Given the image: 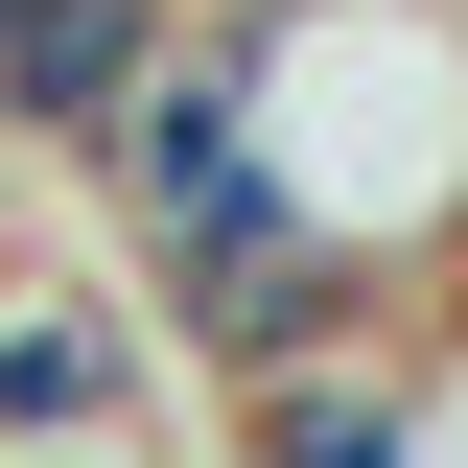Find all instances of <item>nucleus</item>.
<instances>
[{
	"label": "nucleus",
	"mask_w": 468,
	"mask_h": 468,
	"mask_svg": "<svg viewBox=\"0 0 468 468\" xmlns=\"http://www.w3.org/2000/svg\"><path fill=\"white\" fill-rule=\"evenodd\" d=\"M165 304L117 282V258H48V282H0V468L24 445H165Z\"/></svg>",
	"instance_id": "nucleus-2"
},
{
	"label": "nucleus",
	"mask_w": 468,
	"mask_h": 468,
	"mask_svg": "<svg viewBox=\"0 0 468 468\" xmlns=\"http://www.w3.org/2000/svg\"><path fill=\"white\" fill-rule=\"evenodd\" d=\"M234 468H421V445H399V351H304V375H258V399H234Z\"/></svg>",
	"instance_id": "nucleus-4"
},
{
	"label": "nucleus",
	"mask_w": 468,
	"mask_h": 468,
	"mask_svg": "<svg viewBox=\"0 0 468 468\" xmlns=\"http://www.w3.org/2000/svg\"><path fill=\"white\" fill-rule=\"evenodd\" d=\"M234 94H258L282 211L399 328H445V282H468V0H234Z\"/></svg>",
	"instance_id": "nucleus-1"
},
{
	"label": "nucleus",
	"mask_w": 468,
	"mask_h": 468,
	"mask_svg": "<svg viewBox=\"0 0 468 468\" xmlns=\"http://www.w3.org/2000/svg\"><path fill=\"white\" fill-rule=\"evenodd\" d=\"M165 48H187V0H0V141L94 165V117L141 94Z\"/></svg>",
	"instance_id": "nucleus-3"
},
{
	"label": "nucleus",
	"mask_w": 468,
	"mask_h": 468,
	"mask_svg": "<svg viewBox=\"0 0 468 468\" xmlns=\"http://www.w3.org/2000/svg\"><path fill=\"white\" fill-rule=\"evenodd\" d=\"M24 468H165V445H24Z\"/></svg>",
	"instance_id": "nucleus-5"
}]
</instances>
